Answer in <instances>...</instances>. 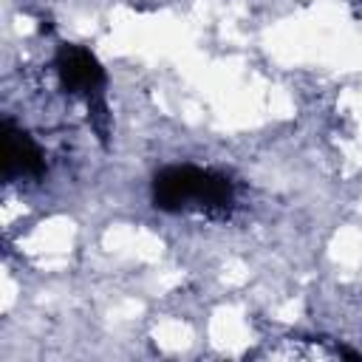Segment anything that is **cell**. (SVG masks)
<instances>
[{
  "instance_id": "1",
  "label": "cell",
  "mask_w": 362,
  "mask_h": 362,
  "mask_svg": "<svg viewBox=\"0 0 362 362\" xmlns=\"http://www.w3.org/2000/svg\"><path fill=\"white\" fill-rule=\"evenodd\" d=\"M153 201L167 212H226L235 201L232 181L215 170L175 164L156 175Z\"/></svg>"
},
{
  "instance_id": "2",
  "label": "cell",
  "mask_w": 362,
  "mask_h": 362,
  "mask_svg": "<svg viewBox=\"0 0 362 362\" xmlns=\"http://www.w3.org/2000/svg\"><path fill=\"white\" fill-rule=\"evenodd\" d=\"M57 74L68 93H82L88 102L102 93L105 88V71L96 62V57L82 45H62L57 54Z\"/></svg>"
},
{
  "instance_id": "3",
  "label": "cell",
  "mask_w": 362,
  "mask_h": 362,
  "mask_svg": "<svg viewBox=\"0 0 362 362\" xmlns=\"http://www.w3.org/2000/svg\"><path fill=\"white\" fill-rule=\"evenodd\" d=\"M3 133H6V158H3L6 178H11V175H40L45 170L40 144L28 133L17 130L11 122H3Z\"/></svg>"
}]
</instances>
